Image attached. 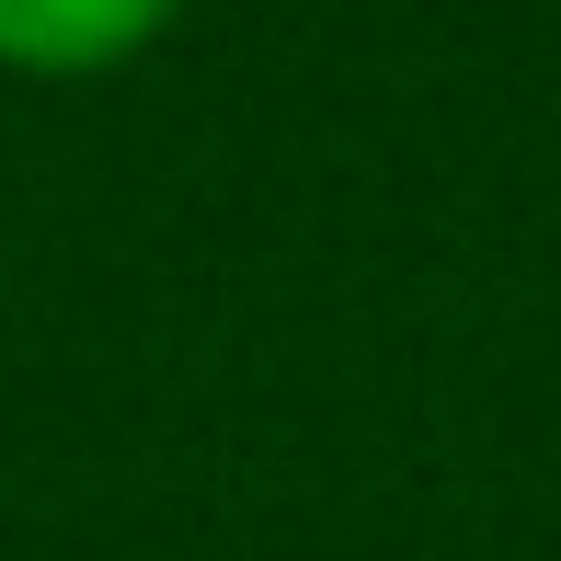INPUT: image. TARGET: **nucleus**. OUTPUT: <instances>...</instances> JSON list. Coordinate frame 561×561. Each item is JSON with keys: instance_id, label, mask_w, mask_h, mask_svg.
<instances>
[{"instance_id": "nucleus-1", "label": "nucleus", "mask_w": 561, "mask_h": 561, "mask_svg": "<svg viewBox=\"0 0 561 561\" xmlns=\"http://www.w3.org/2000/svg\"><path fill=\"white\" fill-rule=\"evenodd\" d=\"M184 0H0V69L23 81H92L126 69Z\"/></svg>"}]
</instances>
